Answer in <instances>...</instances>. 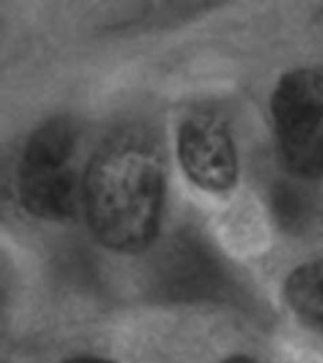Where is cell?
Returning <instances> with one entry per match:
<instances>
[{
	"mask_svg": "<svg viewBox=\"0 0 323 363\" xmlns=\"http://www.w3.org/2000/svg\"><path fill=\"white\" fill-rule=\"evenodd\" d=\"M84 204L91 231L113 252L149 246L161 220L164 172L161 147L146 129L108 136L85 170Z\"/></svg>",
	"mask_w": 323,
	"mask_h": 363,
	"instance_id": "1",
	"label": "cell"
},
{
	"mask_svg": "<svg viewBox=\"0 0 323 363\" xmlns=\"http://www.w3.org/2000/svg\"><path fill=\"white\" fill-rule=\"evenodd\" d=\"M76 140V129L67 118L50 119L28 136L17 172L19 201L28 214L50 221L76 214L79 197L84 199L74 167Z\"/></svg>",
	"mask_w": 323,
	"mask_h": 363,
	"instance_id": "2",
	"label": "cell"
},
{
	"mask_svg": "<svg viewBox=\"0 0 323 363\" xmlns=\"http://www.w3.org/2000/svg\"><path fill=\"white\" fill-rule=\"evenodd\" d=\"M271 112L283 163L295 174L323 178V67L283 74Z\"/></svg>",
	"mask_w": 323,
	"mask_h": 363,
	"instance_id": "3",
	"label": "cell"
},
{
	"mask_svg": "<svg viewBox=\"0 0 323 363\" xmlns=\"http://www.w3.org/2000/svg\"><path fill=\"white\" fill-rule=\"evenodd\" d=\"M178 157L189 180L204 191L225 193L237 184V146L229 127L212 113H197L180 125Z\"/></svg>",
	"mask_w": 323,
	"mask_h": 363,
	"instance_id": "4",
	"label": "cell"
},
{
	"mask_svg": "<svg viewBox=\"0 0 323 363\" xmlns=\"http://www.w3.org/2000/svg\"><path fill=\"white\" fill-rule=\"evenodd\" d=\"M288 305L305 322L323 331V259L297 267L283 286Z\"/></svg>",
	"mask_w": 323,
	"mask_h": 363,
	"instance_id": "5",
	"label": "cell"
},
{
	"mask_svg": "<svg viewBox=\"0 0 323 363\" xmlns=\"http://www.w3.org/2000/svg\"><path fill=\"white\" fill-rule=\"evenodd\" d=\"M62 363H112L106 362V359H101V357H74V359H67Z\"/></svg>",
	"mask_w": 323,
	"mask_h": 363,
	"instance_id": "6",
	"label": "cell"
},
{
	"mask_svg": "<svg viewBox=\"0 0 323 363\" xmlns=\"http://www.w3.org/2000/svg\"><path fill=\"white\" fill-rule=\"evenodd\" d=\"M223 363H255L251 357H246V356H232L229 359H225Z\"/></svg>",
	"mask_w": 323,
	"mask_h": 363,
	"instance_id": "7",
	"label": "cell"
}]
</instances>
